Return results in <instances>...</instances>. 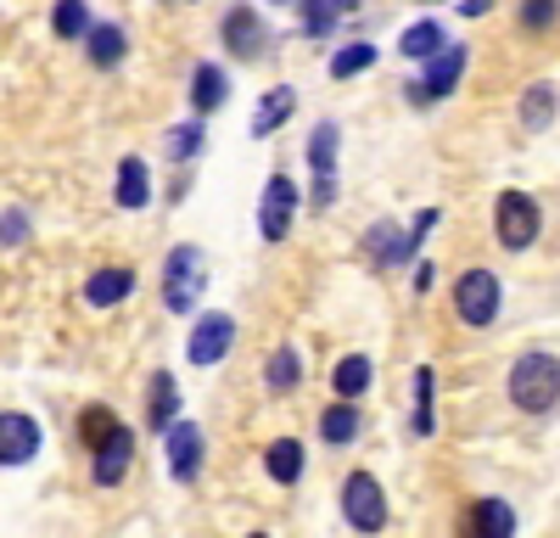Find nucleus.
<instances>
[{
  "label": "nucleus",
  "mask_w": 560,
  "mask_h": 538,
  "mask_svg": "<svg viewBox=\"0 0 560 538\" xmlns=\"http://www.w3.org/2000/svg\"><path fill=\"white\" fill-rule=\"evenodd\" d=\"M510 410L527 421H549L560 410V353L555 348H522L504 371Z\"/></svg>",
  "instance_id": "f257e3e1"
},
{
  "label": "nucleus",
  "mask_w": 560,
  "mask_h": 538,
  "mask_svg": "<svg viewBox=\"0 0 560 538\" xmlns=\"http://www.w3.org/2000/svg\"><path fill=\"white\" fill-rule=\"evenodd\" d=\"M303 163H308V213H331L342 197V124L319 118L303 141Z\"/></svg>",
  "instance_id": "f03ea898"
},
{
  "label": "nucleus",
  "mask_w": 560,
  "mask_h": 538,
  "mask_svg": "<svg viewBox=\"0 0 560 538\" xmlns=\"http://www.w3.org/2000/svg\"><path fill=\"white\" fill-rule=\"evenodd\" d=\"M337 511H342V522L359 533V538H376V533H387L393 527V500H387V482L370 471V466H353L348 477H342V488H337Z\"/></svg>",
  "instance_id": "7ed1b4c3"
},
{
  "label": "nucleus",
  "mask_w": 560,
  "mask_h": 538,
  "mask_svg": "<svg viewBox=\"0 0 560 538\" xmlns=\"http://www.w3.org/2000/svg\"><path fill=\"white\" fill-rule=\"evenodd\" d=\"M493 242H499V253H510V258L533 253V247L544 242V202H538L533 191H522V186H504V191L493 197Z\"/></svg>",
  "instance_id": "20e7f679"
},
{
  "label": "nucleus",
  "mask_w": 560,
  "mask_h": 538,
  "mask_svg": "<svg viewBox=\"0 0 560 538\" xmlns=\"http://www.w3.org/2000/svg\"><path fill=\"white\" fill-rule=\"evenodd\" d=\"M448 308L465 331H493L499 314H504V281L493 276L488 264H471L454 276V292H448Z\"/></svg>",
  "instance_id": "39448f33"
},
{
  "label": "nucleus",
  "mask_w": 560,
  "mask_h": 538,
  "mask_svg": "<svg viewBox=\"0 0 560 538\" xmlns=\"http://www.w3.org/2000/svg\"><path fill=\"white\" fill-rule=\"evenodd\" d=\"M163 308L179 314V320H197V303H202V286H208V264H202V247L197 242H174L168 258H163Z\"/></svg>",
  "instance_id": "423d86ee"
},
{
  "label": "nucleus",
  "mask_w": 560,
  "mask_h": 538,
  "mask_svg": "<svg viewBox=\"0 0 560 538\" xmlns=\"http://www.w3.org/2000/svg\"><path fill=\"white\" fill-rule=\"evenodd\" d=\"M303 208H308L303 186H298L287 168H275V174L264 179V191H258V242H264V247H287Z\"/></svg>",
  "instance_id": "0eeeda50"
},
{
  "label": "nucleus",
  "mask_w": 560,
  "mask_h": 538,
  "mask_svg": "<svg viewBox=\"0 0 560 538\" xmlns=\"http://www.w3.org/2000/svg\"><path fill=\"white\" fill-rule=\"evenodd\" d=\"M219 45H224V57L236 68H253V62L269 57L275 28L264 23V12L253 7V0H230V7L219 12Z\"/></svg>",
  "instance_id": "6e6552de"
},
{
  "label": "nucleus",
  "mask_w": 560,
  "mask_h": 538,
  "mask_svg": "<svg viewBox=\"0 0 560 538\" xmlns=\"http://www.w3.org/2000/svg\"><path fill=\"white\" fill-rule=\"evenodd\" d=\"M465 68H471V45L454 39L448 51H438L427 68H420V73L404 84V102H409V107H420V113L438 107V102H448L454 90H459V79H465Z\"/></svg>",
  "instance_id": "1a4fd4ad"
},
{
  "label": "nucleus",
  "mask_w": 560,
  "mask_h": 538,
  "mask_svg": "<svg viewBox=\"0 0 560 538\" xmlns=\"http://www.w3.org/2000/svg\"><path fill=\"white\" fill-rule=\"evenodd\" d=\"M236 337H242L236 314L230 308H202L191 320V331H185V359H191V371H219L224 359L236 353Z\"/></svg>",
  "instance_id": "9d476101"
},
{
  "label": "nucleus",
  "mask_w": 560,
  "mask_h": 538,
  "mask_svg": "<svg viewBox=\"0 0 560 538\" xmlns=\"http://www.w3.org/2000/svg\"><path fill=\"white\" fill-rule=\"evenodd\" d=\"M516 533H522V516L499 493H477V500H465L454 511V538H516Z\"/></svg>",
  "instance_id": "9b49d317"
},
{
  "label": "nucleus",
  "mask_w": 560,
  "mask_h": 538,
  "mask_svg": "<svg viewBox=\"0 0 560 538\" xmlns=\"http://www.w3.org/2000/svg\"><path fill=\"white\" fill-rule=\"evenodd\" d=\"M163 460H168V477H174L179 488L202 482V466H208V432H202L191 416H179V421L163 432Z\"/></svg>",
  "instance_id": "f8f14e48"
},
{
  "label": "nucleus",
  "mask_w": 560,
  "mask_h": 538,
  "mask_svg": "<svg viewBox=\"0 0 560 538\" xmlns=\"http://www.w3.org/2000/svg\"><path fill=\"white\" fill-rule=\"evenodd\" d=\"M359 258L376 269V276H393V269L420 264V253L409 247V231H404L398 219H370V231L359 236Z\"/></svg>",
  "instance_id": "ddd939ff"
},
{
  "label": "nucleus",
  "mask_w": 560,
  "mask_h": 538,
  "mask_svg": "<svg viewBox=\"0 0 560 538\" xmlns=\"http://www.w3.org/2000/svg\"><path fill=\"white\" fill-rule=\"evenodd\" d=\"M236 84H230L224 62H191V79H185V102H191V118H213L230 107Z\"/></svg>",
  "instance_id": "4468645a"
},
{
  "label": "nucleus",
  "mask_w": 560,
  "mask_h": 538,
  "mask_svg": "<svg viewBox=\"0 0 560 538\" xmlns=\"http://www.w3.org/2000/svg\"><path fill=\"white\" fill-rule=\"evenodd\" d=\"M45 448V426L28 410H0V466L18 471Z\"/></svg>",
  "instance_id": "2eb2a0df"
},
{
  "label": "nucleus",
  "mask_w": 560,
  "mask_h": 538,
  "mask_svg": "<svg viewBox=\"0 0 560 538\" xmlns=\"http://www.w3.org/2000/svg\"><path fill=\"white\" fill-rule=\"evenodd\" d=\"M113 202H118L124 213H147V208L158 202V179H152V163L140 157V152L118 157V174H113Z\"/></svg>",
  "instance_id": "dca6fc26"
},
{
  "label": "nucleus",
  "mask_w": 560,
  "mask_h": 538,
  "mask_svg": "<svg viewBox=\"0 0 560 538\" xmlns=\"http://www.w3.org/2000/svg\"><path fill=\"white\" fill-rule=\"evenodd\" d=\"M129 471H135V426L124 421L113 432V443H102L96 455H90V482H96V488H124Z\"/></svg>",
  "instance_id": "f3484780"
},
{
  "label": "nucleus",
  "mask_w": 560,
  "mask_h": 538,
  "mask_svg": "<svg viewBox=\"0 0 560 538\" xmlns=\"http://www.w3.org/2000/svg\"><path fill=\"white\" fill-rule=\"evenodd\" d=\"M364 404H348V398H331L325 410L314 416V437L325 443V448H353L359 437H364Z\"/></svg>",
  "instance_id": "a211bd4d"
},
{
  "label": "nucleus",
  "mask_w": 560,
  "mask_h": 538,
  "mask_svg": "<svg viewBox=\"0 0 560 538\" xmlns=\"http://www.w3.org/2000/svg\"><path fill=\"white\" fill-rule=\"evenodd\" d=\"M555 118H560V90H555V79H527L522 96H516V124H522L527 134H549Z\"/></svg>",
  "instance_id": "6ab92c4d"
},
{
  "label": "nucleus",
  "mask_w": 560,
  "mask_h": 538,
  "mask_svg": "<svg viewBox=\"0 0 560 538\" xmlns=\"http://www.w3.org/2000/svg\"><path fill=\"white\" fill-rule=\"evenodd\" d=\"M135 286H140V276H135L129 264H102V269H90V276H84V303L102 314V308L129 303V297H135Z\"/></svg>",
  "instance_id": "aec40b11"
},
{
  "label": "nucleus",
  "mask_w": 560,
  "mask_h": 538,
  "mask_svg": "<svg viewBox=\"0 0 560 538\" xmlns=\"http://www.w3.org/2000/svg\"><path fill=\"white\" fill-rule=\"evenodd\" d=\"M303 471H308V448H303V437L280 432V437L264 443V477H269L275 488H298Z\"/></svg>",
  "instance_id": "412c9836"
},
{
  "label": "nucleus",
  "mask_w": 560,
  "mask_h": 538,
  "mask_svg": "<svg viewBox=\"0 0 560 538\" xmlns=\"http://www.w3.org/2000/svg\"><path fill=\"white\" fill-rule=\"evenodd\" d=\"M331 393L348 398V404H364L370 393H376V359H370L364 348L337 353V365H331Z\"/></svg>",
  "instance_id": "4be33fe9"
},
{
  "label": "nucleus",
  "mask_w": 560,
  "mask_h": 538,
  "mask_svg": "<svg viewBox=\"0 0 560 538\" xmlns=\"http://www.w3.org/2000/svg\"><path fill=\"white\" fill-rule=\"evenodd\" d=\"M292 113H298V90L292 84H269L264 96H258V107H253L247 134H253V141H275V134L292 124Z\"/></svg>",
  "instance_id": "5701e85b"
},
{
  "label": "nucleus",
  "mask_w": 560,
  "mask_h": 538,
  "mask_svg": "<svg viewBox=\"0 0 560 538\" xmlns=\"http://www.w3.org/2000/svg\"><path fill=\"white\" fill-rule=\"evenodd\" d=\"M258 382H264V393H275V398H292V393L303 387V348H298V342L269 348L264 365H258Z\"/></svg>",
  "instance_id": "b1692460"
},
{
  "label": "nucleus",
  "mask_w": 560,
  "mask_h": 538,
  "mask_svg": "<svg viewBox=\"0 0 560 538\" xmlns=\"http://www.w3.org/2000/svg\"><path fill=\"white\" fill-rule=\"evenodd\" d=\"M174 421H179V376H174L168 365H158V371L147 376V432L163 437Z\"/></svg>",
  "instance_id": "393cba45"
},
{
  "label": "nucleus",
  "mask_w": 560,
  "mask_h": 538,
  "mask_svg": "<svg viewBox=\"0 0 560 538\" xmlns=\"http://www.w3.org/2000/svg\"><path fill=\"white\" fill-rule=\"evenodd\" d=\"M409 393H415V404H409V432H415V443H427V437H438V371H432V365H415Z\"/></svg>",
  "instance_id": "a878e982"
},
{
  "label": "nucleus",
  "mask_w": 560,
  "mask_h": 538,
  "mask_svg": "<svg viewBox=\"0 0 560 538\" xmlns=\"http://www.w3.org/2000/svg\"><path fill=\"white\" fill-rule=\"evenodd\" d=\"M353 12H359V0H298V34L303 39H331Z\"/></svg>",
  "instance_id": "bb28decb"
},
{
  "label": "nucleus",
  "mask_w": 560,
  "mask_h": 538,
  "mask_svg": "<svg viewBox=\"0 0 560 538\" xmlns=\"http://www.w3.org/2000/svg\"><path fill=\"white\" fill-rule=\"evenodd\" d=\"M84 62L96 68V73H113L129 62V28L124 23H96L84 39Z\"/></svg>",
  "instance_id": "cd10ccee"
},
{
  "label": "nucleus",
  "mask_w": 560,
  "mask_h": 538,
  "mask_svg": "<svg viewBox=\"0 0 560 538\" xmlns=\"http://www.w3.org/2000/svg\"><path fill=\"white\" fill-rule=\"evenodd\" d=\"M448 45H454V39H448V28H443L438 17H415V23L398 34V57H409L415 68H427L438 51H448Z\"/></svg>",
  "instance_id": "c85d7f7f"
},
{
  "label": "nucleus",
  "mask_w": 560,
  "mask_h": 538,
  "mask_svg": "<svg viewBox=\"0 0 560 538\" xmlns=\"http://www.w3.org/2000/svg\"><path fill=\"white\" fill-rule=\"evenodd\" d=\"M202 147H208V118H179V124H168V134H163V157H168L174 168H191V163L202 157Z\"/></svg>",
  "instance_id": "c756f323"
},
{
  "label": "nucleus",
  "mask_w": 560,
  "mask_h": 538,
  "mask_svg": "<svg viewBox=\"0 0 560 538\" xmlns=\"http://www.w3.org/2000/svg\"><path fill=\"white\" fill-rule=\"evenodd\" d=\"M118 426H124V421H118L113 404H84V410L73 416V437H79L84 455H96L102 443H113V432H118Z\"/></svg>",
  "instance_id": "7c9ffc66"
},
{
  "label": "nucleus",
  "mask_w": 560,
  "mask_h": 538,
  "mask_svg": "<svg viewBox=\"0 0 560 538\" xmlns=\"http://www.w3.org/2000/svg\"><path fill=\"white\" fill-rule=\"evenodd\" d=\"M382 62V51H376V39H348V45H337L331 51V62H325V73H331L337 84H348V79H359V73H370Z\"/></svg>",
  "instance_id": "2f4dec72"
},
{
  "label": "nucleus",
  "mask_w": 560,
  "mask_h": 538,
  "mask_svg": "<svg viewBox=\"0 0 560 538\" xmlns=\"http://www.w3.org/2000/svg\"><path fill=\"white\" fill-rule=\"evenodd\" d=\"M90 28H96V12H90V0H57V7H51V34H57V39L84 45Z\"/></svg>",
  "instance_id": "473e14b6"
},
{
  "label": "nucleus",
  "mask_w": 560,
  "mask_h": 538,
  "mask_svg": "<svg viewBox=\"0 0 560 538\" xmlns=\"http://www.w3.org/2000/svg\"><path fill=\"white\" fill-rule=\"evenodd\" d=\"M516 28L527 39H544L560 28V0H516Z\"/></svg>",
  "instance_id": "72a5a7b5"
},
{
  "label": "nucleus",
  "mask_w": 560,
  "mask_h": 538,
  "mask_svg": "<svg viewBox=\"0 0 560 538\" xmlns=\"http://www.w3.org/2000/svg\"><path fill=\"white\" fill-rule=\"evenodd\" d=\"M34 236V224L23 208H0V247H23Z\"/></svg>",
  "instance_id": "f704fd0d"
},
{
  "label": "nucleus",
  "mask_w": 560,
  "mask_h": 538,
  "mask_svg": "<svg viewBox=\"0 0 560 538\" xmlns=\"http://www.w3.org/2000/svg\"><path fill=\"white\" fill-rule=\"evenodd\" d=\"M438 224H443V208H420V213L404 224V231H409V247L420 253V247H427V236L438 231Z\"/></svg>",
  "instance_id": "c9c22d12"
},
{
  "label": "nucleus",
  "mask_w": 560,
  "mask_h": 538,
  "mask_svg": "<svg viewBox=\"0 0 560 538\" xmlns=\"http://www.w3.org/2000/svg\"><path fill=\"white\" fill-rule=\"evenodd\" d=\"M432 286H438V264H432V258H420V264H415V297H427Z\"/></svg>",
  "instance_id": "e433bc0d"
},
{
  "label": "nucleus",
  "mask_w": 560,
  "mask_h": 538,
  "mask_svg": "<svg viewBox=\"0 0 560 538\" xmlns=\"http://www.w3.org/2000/svg\"><path fill=\"white\" fill-rule=\"evenodd\" d=\"M493 7H499V0H459V17H465V23H482Z\"/></svg>",
  "instance_id": "4c0bfd02"
},
{
  "label": "nucleus",
  "mask_w": 560,
  "mask_h": 538,
  "mask_svg": "<svg viewBox=\"0 0 560 538\" xmlns=\"http://www.w3.org/2000/svg\"><path fill=\"white\" fill-rule=\"evenodd\" d=\"M242 538H275V533H264V527H253V533H242Z\"/></svg>",
  "instance_id": "58836bf2"
},
{
  "label": "nucleus",
  "mask_w": 560,
  "mask_h": 538,
  "mask_svg": "<svg viewBox=\"0 0 560 538\" xmlns=\"http://www.w3.org/2000/svg\"><path fill=\"white\" fill-rule=\"evenodd\" d=\"M415 7H443V0H415Z\"/></svg>",
  "instance_id": "ea45409f"
},
{
  "label": "nucleus",
  "mask_w": 560,
  "mask_h": 538,
  "mask_svg": "<svg viewBox=\"0 0 560 538\" xmlns=\"http://www.w3.org/2000/svg\"><path fill=\"white\" fill-rule=\"evenodd\" d=\"M269 7H298V0H269Z\"/></svg>",
  "instance_id": "a19ab883"
},
{
  "label": "nucleus",
  "mask_w": 560,
  "mask_h": 538,
  "mask_svg": "<svg viewBox=\"0 0 560 538\" xmlns=\"http://www.w3.org/2000/svg\"><path fill=\"white\" fill-rule=\"evenodd\" d=\"M179 7H197V0H179Z\"/></svg>",
  "instance_id": "79ce46f5"
}]
</instances>
